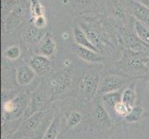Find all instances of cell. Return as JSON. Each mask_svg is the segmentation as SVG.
<instances>
[{
  "label": "cell",
  "instance_id": "cell-1",
  "mask_svg": "<svg viewBox=\"0 0 149 139\" xmlns=\"http://www.w3.org/2000/svg\"><path fill=\"white\" fill-rule=\"evenodd\" d=\"M100 76L95 71H88L81 76L78 83V90L81 96L86 98H92L98 93Z\"/></svg>",
  "mask_w": 149,
  "mask_h": 139
},
{
  "label": "cell",
  "instance_id": "cell-2",
  "mask_svg": "<svg viewBox=\"0 0 149 139\" xmlns=\"http://www.w3.org/2000/svg\"><path fill=\"white\" fill-rule=\"evenodd\" d=\"M128 83H129V79L127 77L115 74L107 75L101 80L97 94L103 96L109 93L116 92L121 87H124Z\"/></svg>",
  "mask_w": 149,
  "mask_h": 139
},
{
  "label": "cell",
  "instance_id": "cell-3",
  "mask_svg": "<svg viewBox=\"0 0 149 139\" xmlns=\"http://www.w3.org/2000/svg\"><path fill=\"white\" fill-rule=\"evenodd\" d=\"M72 69L67 68L56 73L50 80V87L55 94H61L69 88L72 74Z\"/></svg>",
  "mask_w": 149,
  "mask_h": 139
},
{
  "label": "cell",
  "instance_id": "cell-4",
  "mask_svg": "<svg viewBox=\"0 0 149 139\" xmlns=\"http://www.w3.org/2000/svg\"><path fill=\"white\" fill-rule=\"evenodd\" d=\"M148 58L141 52L128 49L124 53V64L129 70L133 71H146Z\"/></svg>",
  "mask_w": 149,
  "mask_h": 139
},
{
  "label": "cell",
  "instance_id": "cell-5",
  "mask_svg": "<svg viewBox=\"0 0 149 139\" xmlns=\"http://www.w3.org/2000/svg\"><path fill=\"white\" fill-rule=\"evenodd\" d=\"M30 66L38 75H45L52 69V63L47 57L41 54L33 56L30 59Z\"/></svg>",
  "mask_w": 149,
  "mask_h": 139
},
{
  "label": "cell",
  "instance_id": "cell-6",
  "mask_svg": "<svg viewBox=\"0 0 149 139\" xmlns=\"http://www.w3.org/2000/svg\"><path fill=\"white\" fill-rule=\"evenodd\" d=\"M74 54L81 59L90 63H100L104 60L103 57L98 52L78 45L74 47Z\"/></svg>",
  "mask_w": 149,
  "mask_h": 139
},
{
  "label": "cell",
  "instance_id": "cell-7",
  "mask_svg": "<svg viewBox=\"0 0 149 139\" xmlns=\"http://www.w3.org/2000/svg\"><path fill=\"white\" fill-rule=\"evenodd\" d=\"M35 74L36 73H35V71L33 70L31 66L28 65L20 66L17 70V74H16L17 83L20 86L28 85L33 81Z\"/></svg>",
  "mask_w": 149,
  "mask_h": 139
},
{
  "label": "cell",
  "instance_id": "cell-8",
  "mask_svg": "<svg viewBox=\"0 0 149 139\" xmlns=\"http://www.w3.org/2000/svg\"><path fill=\"white\" fill-rule=\"evenodd\" d=\"M73 37H74L76 44L78 45L84 46V47L90 48L92 50L95 51V52L99 53V50L93 45V43L90 41L88 36L86 35L85 32L81 29L80 25H76V26L73 28Z\"/></svg>",
  "mask_w": 149,
  "mask_h": 139
},
{
  "label": "cell",
  "instance_id": "cell-9",
  "mask_svg": "<svg viewBox=\"0 0 149 139\" xmlns=\"http://www.w3.org/2000/svg\"><path fill=\"white\" fill-rule=\"evenodd\" d=\"M45 34H47L45 29H40L33 24L32 26H30L27 29L26 32H25L24 39L29 44L35 45L42 41V39L45 37Z\"/></svg>",
  "mask_w": 149,
  "mask_h": 139
},
{
  "label": "cell",
  "instance_id": "cell-10",
  "mask_svg": "<svg viewBox=\"0 0 149 139\" xmlns=\"http://www.w3.org/2000/svg\"><path fill=\"white\" fill-rule=\"evenodd\" d=\"M94 118L100 125L106 128H110L112 126V121L109 113L106 110L105 107L101 104H96L94 109Z\"/></svg>",
  "mask_w": 149,
  "mask_h": 139
},
{
  "label": "cell",
  "instance_id": "cell-11",
  "mask_svg": "<svg viewBox=\"0 0 149 139\" xmlns=\"http://www.w3.org/2000/svg\"><path fill=\"white\" fill-rule=\"evenodd\" d=\"M80 26L85 32L86 35L88 36V38L90 39L91 42L93 43V45L99 50V52H101V51L105 47V43H104V40H103L102 35H100L98 33L96 32V31L92 29L89 25H87L85 23L81 24Z\"/></svg>",
  "mask_w": 149,
  "mask_h": 139
},
{
  "label": "cell",
  "instance_id": "cell-12",
  "mask_svg": "<svg viewBox=\"0 0 149 139\" xmlns=\"http://www.w3.org/2000/svg\"><path fill=\"white\" fill-rule=\"evenodd\" d=\"M131 10L138 20L149 24V8L137 2L136 0H131Z\"/></svg>",
  "mask_w": 149,
  "mask_h": 139
},
{
  "label": "cell",
  "instance_id": "cell-13",
  "mask_svg": "<svg viewBox=\"0 0 149 139\" xmlns=\"http://www.w3.org/2000/svg\"><path fill=\"white\" fill-rule=\"evenodd\" d=\"M61 122H62V119H61L60 115L55 117V119H53V121L51 122V123L49 124L43 139H56L58 138V136L60 133V130H61Z\"/></svg>",
  "mask_w": 149,
  "mask_h": 139
},
{
  "label": "cell",
  "instance_id": "cell-14",
  "mask_svg": "<svg viewBox=\"0 0 149 139\" xmlns=\"http://www.w3.org/2000/svg\"><path fill=\"white\" fill-rule=\"evenodd\" d=\"M45 115V112H37L33 114V116H31L29 119L26 120L23 123V126H22V130L25 131V133H32L33 131H35L37 129V127L39 126L41 121L44 118Z\"/></svg>",
  "mask_w": 149,
  "mask_h": 139
},
{
  "label": "cell",
  "instance_id": "cell-15",
  "mask_svg": "<svg viewBox=\"0 0 149 139\" xmlns=\"http://www.w3.org/2000/svg\"><path fill=\"white\" fill-rule=\"evenodd\" d=\"M56 49V46L55 41L51 38V36H47L45 38L43 43H41L40 47H39V52L41 55L49 58V57L54 55Z\"/></svg>",
  "mask_w": 149,
  "mask_h": 139
},
{
  "label": "cell",
  "instance_id": "cell-16",
  "mask_svg": "<svg viewBox=\"0 0 149 139\" xmlns=\"http://www.w3.org/2000/svg\"><path fill=\"white\" fill-rule=\"evenodd\" d=\"M134 30L135 34L138 36L143 43H145L149 45V29L146 26L143 22L140 20H135L134 23Z\"/></svg>",
  "mask_w": 149,
  "mask_h": 139
},
{
  "label": "cell",
  "instance_id": "cell-17",
  "mask_svg": "<svg viewBox=\"0 0 149 139\" xmlns=\"http://www.w3.org/2000/svg\"><path fill=\"white\" fill-rule=\"evenodd\" d=\"M121 95L122 94H120V92L116 91V92L109 93V94L101 96V99H102V102L104 103V105L114 109V107L118 103L121 101Z\"/></svg>",
  "mask_w": 149,
  "mask_h": 139
},
{
  "label": "cell",
  "instance_id": "cell-18",
  "mask_svg": "<svg viewBox=\"0 0 149 139\" xmlns=\"http://www.w3.org/2000/svg\"><path fill=\"white\" fill-rule=\"evenodd\" d=\"M135 101H136V93L133 85L129 86L125 88L121 95V102L129 105L131 107H135Z\"/></svg>",
  "mask_w": 149,
  "mask_h": 139
},
{
  "label": "cell",
  "instance_id": "cell-19",
  "mask_svg": "<svg viewBox=\"0 0 149 139\" xmlns=\"http://www.w3.org/2000/svg\"><path fill=\"white\" fill-rule=\"evenodd\" d=\"M143 115V109L142 107L135 106L130 112V114L125 117V120L130 123H135L142 120Z\"/></svg>",
  "mask_w": 149,
  "mask_h": 139
},
{
  "label": "cell",
  "instance_id": "cell-20",
  "mask_svg": "<svg viewBox=\"0 0 149 139\" xmlns=\"http://www.w3.org/2000/svg\"><path fill=\"white\" fill-rule=\"evenodd\" d=\"M31 13L33 19L39 16H45V8L39 0H31Z\"/></svg>",
  "mask_w": 149,
  "mask_h": 139
},
{
  "label": "cell",
  "instance_id": "cell-21",
  "mask_svg": "<svg viewBox=\"0 0 149 139\" xmlns=\"http://www.w3.org/2000/svg\"><path fill=\"white\" fill-rule=\"evenodd\" d=\"M4 57L9 60H16L20 57V48L18 45H11L4 52Z\"/></svg>",
  "mask_w": 149,
  "mask_h": 139
},
{
  "label": "cell",
  "instance_id": "cell-22",
  "mask_svg": "<svg viewBox=\"0 0 149 139\" xmlns=\"http://www.w3.org/2000/svg\"><path fill=\"white\" fill-rule=\"evenodd\" d=\"M83 120V116L78 111H72L70 113V115L67 120V126L68 128H74Z\"/></svg>",
  "mask_w": 149,
  "mask_h": 139
},
{
  "label": "cell",
  "instance_id": "cell-23",
  "mask_svg": "<svg viewBox=\"0 0 149 139\" xmlns=\"http://www.w3.org/2000/svg\"><path fill=\"white\" fill-rule=\"evenodd\" d=\"M19 109V103L17 102V98L6 101L3 104V110L5 113H8V114H11V113L16 114Z\"/></svg>",
  "mask_w": 149,
  "mask_h": 139
},
{
  "label": "cell",
  "instance_id": "cell-24",
  "mask_svg": "<svg viewBox=\"0 0 149 139\" xmlns=\"http://www.w3.org/2000/svg\"><path fill=\"white\" fill-rule=\"evenodd\" d=\"M133 109L132 107L129 106L125 104V103L123 102H119L118 104L114 107V110L116 111L117 114H119L120 116H122V117H126L130 114V112L132 111V110Z\"/></svg>",
  "mask_w": 149,
  "mask_h": 139
},
{
  "label": "cell",
  "instance_id": "cell-25",
  "mask_svg": "<svg viewBox=\"0 0 149 139\" xmlns=\"http://www.w3.org/2000/svg\"><path fill=\"white\" fill-rule=\"evenodd\" d=\"M17 5L16 0H2V15L3 19L5 22V17L6 14H10L12 11V9L15 8V6Z\"/></svg>",
  "mask_w": 149,
  "mask_h": 139
},
{
  "label": "cell",
  "instance_id": "cell-26",
  "mask_svg": "<svg viewBox=\"0 0 149 139\" xmlns=\"http://www.w3.org/2000/svg\"><path fill=\"white\" fill-rule=\"evenodd\" d=\"M47 20L45 16H39L33 19V25L40 29H45L47 27Z\"/></svg>",
  "mask_w": 149,
  "mask_h": 139
},
{
  "label": "cell",
  "instance_id": "cell-27",
  "mask_svg": "<svg viewBox=\"0 0 149 139\" xmlns=\"http://www.w3.org/2000/svg\"><path fill=\"white\" fill-rule=\"evenodd\" d=\"M95 2V0H76V3L83 8L89 7L91 5H93Z\"/></svg>",
  "mask_w": 149,
  "mask_h": 139
},
{
  "label": "cell",
  "instance_id": "cell-28",
  "mask_svg": "<svg viewBox=\"0 0 149 139\" xmlns=\"http://www.w3.org/2000/svg\"><path fill=\"white\" fill-rule=\"evenodd\" d=\"M137 2H139L140 4L143 5L145 7L149 8V0H136Z\"/></svg>",
  "mask_w": 149,
  "mask_h": 139
},
{
  "label": "cell",
  "instance_id": "cell-29",
  "mask_svg": "<svg viewBox=\"0 0 149 139\" xmlns=\"http://www.w3.org/2000/svg\"><path fill=\"white\" fill-rule=\"evenodd\" d=\"M147 88H148V91H149V82H148V84H147Z\"/></svg>",
  "mask_w": 149,
  "mask_h": 139
}]
</instances>
